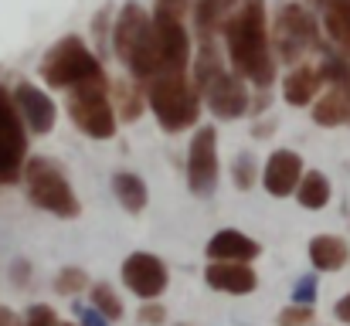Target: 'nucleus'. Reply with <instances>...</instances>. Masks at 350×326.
<instances>
[{"mask_svg": "<svg viewBox=\"0 0 350 326\" xmlns=\"http://www.w3.org/2000/svg\"><path fill=\"white\" fill-rule=\"evenodd\" d=\"M234 3H241V0H234Z\"/></svg>", "mask_w": 350, "mask_h": 326, "instance_id": "nucleus-40", "label": "nucleus"}, {"mask_svg": "<svg viewBox=\"0 0 350 326\" xmlns=\"http://www.w3.org/2000/svg\"><path fill=\"white\" fill-rule=\"evenodd\" d=\"M262 255V245L234 228H225L218 231L211 241H208V258L211 262H252Z\"/></svg>", "mask_w": 350, "mask_h": 326, "instance_id": "nucleus-15", "label": "nucleus"}, {"mask_svg": "<svg viewBox=\"0 0 350 326\" xmlns=\"http://www.w3.org/2000/svg\"><path fill=\"white\" fill-rule=\"evenodd\" d=\"M194 85L201 92V99L208 103V109L218 116V119H238L245 116L252 103H248V89L241 82V75L228 72L221 65V55L215 48V41H204L198 48V58H194Z\"/></svg>", "mask_w": 350, "mask_h": 326, "instance_id": "nucleus-3", "label": "nucleus"}, {"mask_svg": "<svg viewBox=\"0 0 350 326\" xmlns=\"http://www.w3.org/2000/svg\"><path fill=\"white\" fill-rule=\"evenodd\" d=\"M79 310V320H82V326H109V320L96 310V306H75Z\"/></svg>", "mask_w": 350, "mask_h": 326, "instance_id": "nucleus-34", "label": "nucleus"}, {"mask_svg": "<svg viewBox=\"0 0 350 326\" xmlns=\"http://www.w3.org/2000/svg\"><path fill=\"white\" fill-rule=\"evenodd\" d=\"M146 106L153 109L163 133H184L187 126L198 122L201 92L187 79V72H170V75H157L146 85Z\"/></svg>", "mask_w": 350, "mask_h": 326, "instance_id": "nucleus-4", "label": "nucleus"}, {"mask_svg": "<svg viewBox=\"0 0 350 326\" xmlns=\"http://www.w3.org/2000/svg\"><path fill=\"white\" fill-rule=\"evenodd\" d=\"M204 279H208L211 289L232 293V296H248L258 286V275L252 272L248 262H211L204 269Z\"/></svg>", "mask_w": 350, "mask_h": 326, "instance_id": "nucleus-14", "label": "nucleus"}, {"mask_svg": "<svg viewBox=\"0 0 350 326\" xmlns=\"http://www.w3.org/2000/svg\"><path fill=\"white\" fill-rule=\"evenodd\" d=\"M323 31L334 48L350 55V0H330L323 7Z\"/></svg>", "mask_w": 350, "mask_h": 326, "instance_id": "nucleus-20", "label": "nucleus"}, {"mask_svg": "<svg viewBox=\"0 0 350 326\" xmlns=\"http://www.w3.org/2000/svg\"><path fill=\"white\" fill-rule=\"evenodd\" d=\"M58 326H75V323H58Z\"/></svg>", "mask_w": 350, "mask_h": 326, "instance_id": "nucleus-38", "label": "nucleus"}, {"mask_svg": "<svg viewBox=\"0 0 350 326\" xmlns=\"http://www.w3.org/2000/svg\"><path fill=\"white\" fill-rule=\"evenodd\" d=\"M103 75H106L103 72V62L75 34H68L58 44H51L48 55L41 58V79L51 89H65L68 92V89H75L82 82H92V79H103Z\"/></svg>", "mask_w": 350, "mask_h": 326, "instance_id": "nucleus-6", "label": "nucleus"}, {"mask_svg": "<svg viewBox=\"0 0 350 326\" xmlns=\"http://www.w3.org/2000/svg\"><path fill=\"white\" fill-rule=\"evenodd\" d=\"M310 262L317 272H337L350 262V245L340 234H317L310 241Z\"/></svg>", "mask_w": 350, "mask_h": 326, "instance_id": "nucleus-17", "label": "nucleus"}, {"mask_svg": "<svg viewBox=\"0 0 350 326\" xmlns=\"http://www.w3.org/2000/svg\"><path fill=\"white\" fill-rule=\"evenodd\" d=\"M65 109L85 136H92V139H113L116 136V109L109 99V79L106 75L68 89Z\"/></svg>", "mask_w": 350, "mask_h": 326, "instance_id": "nucleus-8", "label": "nucleus"}, {"mask_svg": "<svg viewBox=\"0 0 350 326\" xmlns=\"http://www.w3.org/2000/svg\"><path fill=\"white\" fill-rule=\"evenodd\" d=\"M347 126H350V122H347Z\"/></svg>", "mask_w": 350, "mask_h": 326, "instance_id": "nucleus-41", "label": "nucleus"}, {"mask_svg": "<svg viewBox=\"0 0 350 326\" xmlns=\"http://www.w3.org/2000/svg\"><path fill=\"white\" fill-rule=\"evenodd\" d=\"M143 326H160L167 320V310L160 306V303H146V306H139V316H136Z\"/></svg>", "mask_w": 350, "mask_h": 326, "instance_id": "nucleus-33", "label": "nucleus"}, {"mask_svg": "<svg viewBox=\"0 0 350 326\" xmlns=\"http://www.w3.org/2000/svg\"><path fill=\"white\" fill-rule=\"evenodd\" d=\"M323 85H327V82H323L320 68L303 62V65H293V72L282 79V99H286L289 106L303 109L317 99V92H320Z\"/></svg>", "mask_w": 350, "mask_h": 326, "instance_id": "nucleus-16", "label": "nucleus"}, {"mask_svg": "<svg viewBox=\"0 0 350 326\" xmlns=\"http://www.w3.org/2000/svg\"><path fill=\"white\" fill-rule=\"evenodd\" d=\"M317 126H347L350 122V85H330L327 96L313 106Z\"/></svg>", "mask_w": 350, "mask_h": 326, "instance_id": "nucleus-18", "label": "nucleus"}, {"mask_svg": "<svg viewBox=\"0 0 350 326\" xmlns=\"http://www.w3.org/2000/svg\"><path fill=\"white\" fill-rule=\"evenodd\" d=\"M14 103H17V112H21V119H24V126H27L31 133L44 136V133L55 129L58 112H55V103H51V96H48L44 89H38V85H31V82H21V85L14 89Z\"/></svg>", "mask_w": 350, "mask_h": 326, "instance_id": "nucleus-12", "label": "nucleus"}, {"mask_svg": "<svg viewBox=\"0 0 350 326\" xmlns=\"http://www.w3.org/2000/svg\"><path fill=\"white\" fill-rule=\"evenodd\" d=\"M122 282H126V289L136 293L139 299H157V296L167 289L170 275H167V265H163L157 255H150V252H133V255L122 262Z\"/></svg>", "mask_w": 350, "mask_h": 326, "instance_id": "nucleus-11", "label": "nucleus"}, {"mask_svg": "<svg viewBox=\"0 0 350 326\" xmlns=\"http://www.w3.org/2000/svg\"><path fill=\"white\" fill-rule=\"evenodd\" d=\"M177 326H187V323H177Z\"/></svg>", "mask_w": 350, "mask_h": 326, "instance_id": "nucleus-39", "label": "nucleus"}, {"mask_svg": "<svg viewBox=\"0 0 350 326\" xmlns=\"http://www.w3.org/2000/svg\"><path fill=\"white\" fill-rule=\"evenodd\" d=\"M21 174H24V153L0 143V184H17Z\"/></svg>", "mask_w": 350, "mask_h": 326, "instance_id": "nucleus-26", "label": "nucleus"}, {"mask_svg": "<svg viewBox=\"0 0 350 326\" xmlns=\"http://www.w3.org/2000/svg\"><path fill=\"white\" fill-rule=\"evenodd\" d=\"M113 191H116L119 204H122L129 215H139V211L146 208V184H143L136 174H129V170L113 174Z\"/></svg>", "mask_w": 350, "mask_h": 326, "instance_id": "nucleus-22", "label": "nucleus"}, {"mask_svg": "<svg viewBox=\"0 0 350 326\" xmlns=\"http://www.w3.org/2000/svg\"><path fill=\"white\" fill-rule=\"evenodd\" d=\"M109 99H113V109L122 122H136L139 112H143V92L139 85H129L122 79H113L109 82Z\"/></svg>", "mask_w": 350, "mask_h": 326, "instance_id": "nucleus-21", "label": "nucleus"}, {"mask_svg": "<svg viewBox=\"0 0 350 326\" xmlns=\"http://www.w3.org/2000/svg\"><path fill=\"white\" fill-rule=\"evenodd\" d=\"M334 316H337L340 323L350 326V293L344 296V299H337V306H334Z\"/></svg>", "mask_w": 350, "mask_h": 326, "instance_id": "nucleus-35", "label": "nucleus"}, {"mask_svg": "<svg viewBox=\"0 0 350 326\" xmlns=\"http://www.w3.org/2000/svg\"><path fill=\"white\" fill-rule=\"evenodd\" d=\"M24 184H27V201L55 217H79L82 204L62 174V167L48 157H31L24 160Z\"/></svg>", "mask_w": 350, "mask_h": 326, "instance_id": "nucleus-5", "label": "nucleus"}, {"mask_svg": "<svg viewBox=\"0 0 350 326\" xmlns=\"http://www.w3.org/2000/svg\"><path fill=\"white\" fill-rule=\"evenodd\" d=\"M269 34H272V51L282 65H303L310 51L323 48L320 24H317L313 10L303 3H282Z\"/></svg>", "mask_w": 350, "mask_h": 326, "instance_id": "nucleus-7", "label": "nucleus"}, {"mask_svg": "<svg viewBox=\"0 0 350 326\" xmlns=\"http://www.w3.org/2000/svg\"><path fill=\"white\" fill-rule=\"evenodd\" d=\"M255 174H258L255 157H252V153H238V157H234V170H232L234 187H238V191H248V187L255 184Z\"/></svg>", "mask_w": 350, "mask_h": 326, "instance_id": "nucleus-28", "label": "nucleus"}, {"mask_svg": "<svg viewBox=\"0 0 350 326\" xmlns=\"http://www.w3.org/2000/svg\"><path fill=\"white\" fill-rule=\"evenodd\" d=\"M89 306H96L106 320H122V299L113 293V286H92V296H89Z\"/></svg>", "mask_w": 350, "mask_h": 326, "instance_id": "nucleus-25", "label": "nucleus"}, {"mask_svg": "<svg viewBox=\"0 0 350 326\" xmlns=\"http://www.w3.org/2000/svg\"><path fill=\"white\" fill-rule=\"evenodd\" d=\"M293 303H299V306H313V303H317V279H313V275H303V279L296 282Z\"/></svg>", "mask_w": 350, "mask_h": 326, "instance_id": "nucleus-32", "label": "nucleus"}, {"mask_svg": "<svg viewBox=\"0 0 350 326\" xmlns=\"http://www.w3.org/2000/svg\"><path fill=\"white\" fill-rule=\"evenodd\" d=\"M303 3H306V7H320V10H323V7H327L330 0H303Z\"/></svg>", "mask_w": 350, "mask_h": 326, "instance_id": "nucleus-37", "label": "nucleus"}, {"mask_svg": "<svg viewBox=\"0 0 350 326\" xmlns=\"http://www.w3.org/2000/svg\"><path fill=\"white\" fill-rule=\"evenodd\" d=\"M313 306H299V303H293V306H286L282 313H279V326H310L313 323Z\"/></svg>", "mask_w": 350, "mask_h": 326, "instance_id": "nucleus-29", "label": "nucleus"}, {"mask_svg": "<svg viewBox=\"0 0 350 326\" xmlns=\"http://www.w3.org/2000/svg\"><path fill=\"white\" fill-rule=\"evenodd\" d=\"M303 180V157L293 153V150H275L269 160H265V170H262V184L272 198H289L296 194Z\"/></svg>", "mask_w": 350, "mask_h": 326, "instance_id": "nucleus-13", "label": "nucleus"}, {"mask_svg": "<svg viewBox=\"0 0 350 326\" xmlns=\"http://www.w3.org/2000/svg\"><path fill=\"white\" fill-rule=\"evenodd\" d=\"M296 201L306 208V211H320L330 204V180L320 174V170H310L303 174L299 187H296Z\"/></svg>", "mask_w": 350, "mask_h": 326, "instance_id": "nucleus-23", "label": "nucleus"}, {"mask_svg": "<svg viewBox=\"0 0 350 326\" xmlns=\"http://www.w3.org/2000/svg\"><path fill=\"white\" fill-rule=\"evenodd\" d=\"M327 85H350V55L340 48H327L323 62L317 65Z\"/></svg>", "mask_w": 350, "mask_h": 326, "instance_id": "nucleus-24", "label": "nucleus"}, {"mask_svg": "<svg viewBox=\"0 0 350 326\" xmlns=\"http://www.w3.org/2000/svg\"><path fill=\"white\" fill-rule=\"evenodd\" d=\"M187 187L194 198H211L218 187V133L201 126L187 150Z\"/></svg>", "mask_w": 350, "mask_h": 326, "instance_id": "nucleus-9", "label": "nucleus"}, {"mask_svg": "<svg viewBox=\"0 0 350 326\" xmlns=\"http://www.w3.org/2000/svg\"><path fill=\"white\" fill-rule=\"evenodd\" d=\"M0 143H7L17 153L27 150V126H24V119L17 112V103L7 96L3 85H0Z\"/></svg>", "mask_w": 350, "mask_h": 326, "instance_id": "nucleus-19", "label": "nucleus"}, {"mask_svg": "<svg viewBox=\"0 0 350 326\" xmlns=\"http://www.w3.org/2000/svg\"><path fill=\"white\" fill-rule=\"evenodd\" d=\"M221 34L234 75L248 79L258 89H269L275 82V51H272L265 0H241Z\"/></svg>", "mask_w": 350, "mask_h": 326, "instance_id": "nucleus-1", "label": "nucleus"}, {"mask_svg": "<svg viewBox=\"0 0 350 326\" xmlns=\"http://www.w3.org/2000/svg\"><path fill=\"white\" fill-rule=\"evenodd\" d=\"M113 51L116 58L129 68L136 85H150L163 68H160V48H157V31L153 17L139 3H126L113 27Z\"/></svg>", "mask_w": 350, "mask_h": 326, "instance_id": "nucleus-2", "label": "nucleus"}, {"mask_svg": "<svg viewBox=\"0 0 350 326\" xmlns=\"http://www.w3.org/2000/svg\"><path fill=\"white\" fill-rule=\"evenodd\" d=\"M85 286H89V275H85V269H75V265L62 269V272H58V279H55L58 296H75V293H82Z\"/></svg>", "mask_w": 350, "mask_h": 326, "instance_id": "nucleus-27", "label": "nucleus"}, {"mask_svg": "<svg viewBox=\"0 0 350 326\" xmlns=\"http://www.w3.org/2000/svg\"><path fill=\"white\" fill-rule=\"evenodd\" d=\"M0 326H21L17 323V316H14L7 306H0Z\"/></svg>", "mask_w": 350, "mask_h": 326, "instance_id": "nucleus-36", "label": "nucleus"}, {"mask_svg": "<svg viewBox=\"0 0 350 326\" xmlns=\"http://www.w3.org/2000/svg\"><path fill=\"white\" fill-rule=\"evenodd\" d=\"M62 320L55 316V310L51 306H44V303H34L31 310H27V320L24 326H58Z\"/></svg>", "mask_w": 350, "mask_h": 326, "instance_id": "nucleus-31", "label": "nucleus"}, {"mask_svg": "<svg viewBox=\"0 0 350 326\" xmlns=\"http://www.w3.org/2000/svg\"><path fill=\"white\" fill-rule=\"evenodd\" d=\"M153 31H157V48H160V75L170 72H187L191 65V34L187 24L177 17H163L153 14Z\"/></svg>", "mask_w": 350, "mask_h": 326, "instance_id": "nucleus-10", "label": "nucleus"}, {"mask_svg": "<svg viewBox=\"0 0 350 326\" xmlns=\"http://www.w3.org/2000/svg\"><path fill=\"white\" fill-rule=\"evenodd\" d=\"M194 3H198V0H157V10H153V14H163V17H177V21H184V17L194 10Z\"/></svg>", "mask_w": 350, "mask_h": 326, "instance_id": "nucleus-30", "label": "nucleus"}]
</instances>
